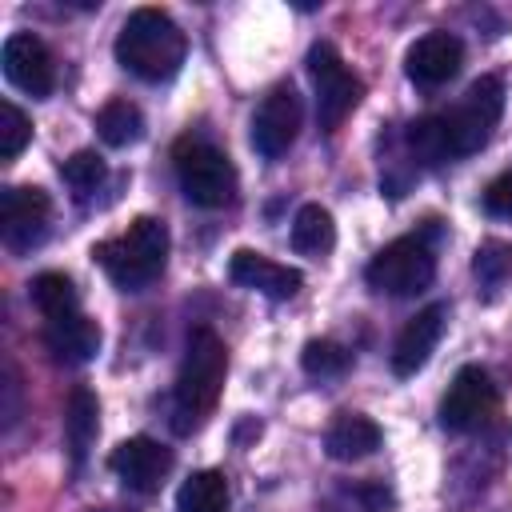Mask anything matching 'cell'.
I'll return each mask as SVG.
<instances>
[{
    "mask_svg": "<svg viewBox=\"0 0 512 512\" xmlns=\"http://www.w3.org/2000/svg\"><path fill=\"white\" fill-rule=\"evenodd\" d=\"M224 376H228V348H224V340L208 324H196L188 332L184 360H180L176 388H172V428L180 436L196 432L212 416V408L220 400V388H224Z\"/></svg>",
    "mask_w": 512,
    "mask_h": 512,
    "instance_id": "6da1fadb",
    "label": "cell"
},
{
    "mask_svg": "<svg viewBox=\"0 0 512 512\" xmlns=\"http://www.w3.org/2000/svg\"><path fill=\"white\" fill-rule=\"evenodd\" d=\"M184 56H188V36L160 8H136L124 20L120 36H116V60H120V68H128L132 76H140L148 84L172 80L180 72Z\"/></svg>",
    "mask_w": 512,
    "mask_h": 512,
    "instance_id": "7a4b0ae2",
    "label": "cell"
},
{
    "mask_svg": "<svg viewBox=\"0 0 512 512\" xmlns=\"http://www.w3.org/2000/svg\"><path fill=\"white\" fill-rule=\"evenodd\" d=\"M92 256H96V264L104 268V276L116 288L136 292V288L152 284L164 272V260H168V228L156 216H136L120 236L100 240L92 248Z\"/></svg>",
    "mask_w": 512,
    "mask_h": 512,
    "instance_id": "3957f363",
    "label": "cell"
},
{
    "mask_svg": "<svg viewBox=\"0 0 512 512\" xmlns=\"http://www.w3.org/2000/svg\"><path fill=\"white\" fill-rule=\"evenodd\" d=\"M504 112V84L500 76H480L468 84L464 100L440 116L444 140H448V156H472L492 140V128L500 124Z\"/></svg>",
    "mask_w": 512,
    "mask_h": 512,
    "instance_id": "277c9868",
    "label": "cell"
},
{
    "mask_svg": "<svg viewBox=\"0 0 512 512\" xmlns=\"http://www.w3.org/2000/svg\"><path fill=\"white\" fill-rule=\"evenodd\" d=\"M172 160L180 192L196 208H224L236 200V164L208 140H180Z\"/></svg>",
    "mask_w": 512,
    "mask_h": 512,
    "instance_id": "5b68a950",
    "label": "cell"
},
{
    "mask_svg": "<svg viewBox=\"0 0 512 512\" xmlns=\"http://www.w3.org/2000/svg\"><path fill=\"white\" fill-rule=\"evenodd\" d=\"M432 276H436V256L424 236H400L384 244L364 268L368 288L384 296H416L432 284Z\"/></svg>",
    "mask_w": 512,
    "mask_h": 512,
    "instance_id": "8992f818",
    "label": "cell"
},
{
    "mask_svg": "<svg viewBox=\"0 0 512 512\" xmlns=\"http://www.w3.org/2000/svg\"><path fill=\"white\" fill-rule=\"evenodd\" d=\"M308 76H312V88H316V120H320L324 132H336L344 124V116L360 104L364 84H360V76H352L344 68L340 52L328 40H316L308 48Z\"/></svg>",
    "mask_w": 512,
    "mask_h": 512,
    "instance_id": "52a82bcc",
    "label": "cell"
},
{
    "mask_svg": "<svg viewBox=\"0 0 512 512\" xmlns=\"http://www.w3.org/2000/svg\"><path fill=\"white\" fill-rule=\"evenodd\" d=\"M496 412V384L480 364H464L444 400H440V428L448 432H476L480 424H488V416Z\"/></svg>",
    "mask_w": 512,
    "mask_h": 512,
    "instance_id": "ba28073f",
    "label": "cell"
},
{
    "mask_svg": "<svg viewBox=\"0 0 512 512\" xmlns=\"http://www.w3.org/2000/svg\"><path fill=\"white\" fill-rule=\"evenodd\" d=\"M48 216H52V200L44 188L12 184L0 192V232H4L8 248L24 252V248L40 244L48 232Z\"/></svg>",
    "mask_w": 512,
    "mask_h": 512,
    "instance_id": "9c48e42d",
    "label": "cell"
},
{
    "mask_svg": "<svg viewBox=\"0 0 512 512\" xmlns=\"http://www.w3.org/2000/svg\"><path fill=\"white\" fill-rule=\"evenodd\" d=\"M300 116H304V108H300V96H296L288 84L272 88V92L260 100L256 116H252V148H256L264 160H276V156H284V152L296 144V132H300Z\"/></svg>",
    "mask_w": 512,
    "mask_h": 512,
    "instance_id": "30bf717a",
    "label": "cell"
},
{
    "mask_svg": "<svg viewBox=\"0 0 512 512\" xmlns=\"http://www.w3.org/2000/svg\"><path fill=\"white\" fill-rule=\"evenodd\" d=\"M0 60H4L8 84H16L20 92H28V96H36V100L52 96V88H56V64H52V52H48V44H44L40 36H32V32H12V36L4 40Z\"/></svg>",
    "mask_w": 512,
    "mask_h": 512,
    "instance_id": "8fae6325",
    "label": "cell"
},
{
    "mask_svg": "<svg viewBox=\"0 0 512 512\" xmlns=\"http://www.w3.org/2000/svg\"><path fill=\"white\" fill-rule=\"evenodd\" d=\"M108 468L132 492H156L164 484V476L172 472V452L160 440H152V436H132V440H120L112 448Z\"/></svg>",
    "mask_w": 512,
    "mask_h": 512,
    "instance_id": "7c38bea8",
    "label": "cell"
},
{
    "mask_svg": "<svg viewBox=\"0 0 512 512\" xmlns=\"http://www.w3.org/2000/svg\"><path fill=\"white\" fill-rule=\"evenodd\" d=\"M460 64H464V44L452 32H424L408 48V56H404V72H408V80L416 88H440V84H448L460 72Z\"/></svg>",
    "mask_w": 512,
    "mask_h": 512,
    "instance_id": "4fadbf2b",
    "label": "cell"
},
{
    "mask_svg": "<svg viewBox=\"0 0 512 512\" xmlns=\"http://www.w3.org/2000/svg\"><path fill=\"white\" fill-rule=\"evenodd\" d=\"M228 276H232V284L252 288L260 296H268V300H292L300 292V284H304V276L296 268H288V264H280V260H272L264 252H252V248H236L232 252Z\"/></svg>",
    "mask_w": 512,
    "mask_h": 512,
    "instance_id": "5bb4252c",
    "label": "cell"
},
{
    "mask_svg": "<svg viewBox=\"0 0 512 512\" xmlns=\"http://www.w3.org/2000/svg\"><path fill=\"white\" fill-rule=\"evenodd\" d=\"M444 320H448V308L444 304H428L400 328L396 348H392V372L396 376H416L428 364V356H432V348H436V340L444 332Z\"/></svg>",
    "mask_w": 512,
    "mask_h": 512,
    "instance_id": "9a60e30c",
    "label": "cell"
},
{
    "mask_svg": "<svg viewBox=\"0 0 512 512\" xmlns=\"http://www.w3.org/2000/svg\"><path fill=\"white\" fill-rule=\"evenodd\" d=\"M44 344L56 360L64 364H88L100 352V324L88 320L84 312H68L60 320H48L44 328Z\"/></svg>",
    "mask_w": 512,
    "mask_h": 512,
    "instance_id": "2e32d148",
    "label": "cell"
},
{
    "mask_svg": "<svg viewBox=\"0 0 512 512\" xmlns=\"http://www.w3.org/2000/svg\"><path fill=\"white\" fill-rule=\"evenodd\" d=\"M380 440V424L360 412H340L324 432V448L332 460H364L380 448Z\"/></svg>",
    "mask_w": 512,
    "mask_h": 512,
    "instance_id": "e0dca14e",
    "label": "cell"
},
{
    "mask_svg": "<svg viewBox=\"0 0 512 512\" xmlns=\"http://www.w3.org/2000/svg\"><path fill=\"white\" fill-rule=\"evenodd\" d=\"M96 428H100V400L92 388H72L68 396V408H64V436H68V448L76 456V464L88 456L92 440H96Z\"/></svg>",
    "mask_w": 512,
    "mask_h": 512,
    "instance_id": "ac0fdd59",
    "label": "cell"
},
{
    "mask_svg": "<svg viewBox=\"0 0 512 512\" xmlns=\"http://www.w3.org/2000/svg\"><path fill=\"white\" fill-rule=\"evenodd\" d=\"M228 508H232V492L224 472L216 468L192 472L176 492V512H228Z\"/></svg>",
    "mask_w": 512,
    "mask_h": 512,
    "instance_id": "d6986e66",
    "label": "cell"
},
{
    "mask_svg": "<svg viewBox=\"0 0 512 512\" xmlns=\"http://www.w3.org/2000/svg\"><path fill=\"white\" fill-rule=\"evenodd\" d=\"M332 244H336L332 212L320 204H304L292 220V248L304 256H324V252H332Z\"/></svg>",
    "mask_w": 512,
    "mask_h": 512,
    "instance_id": "ffe728a7",
    "label": "cell"
},
{
    "mask_svg": "<svg viewBox=\"0 0 512 512\" xmlns=\"http://www.w3.org/2000/svg\"><path fill=\"white\" fill-rule=\"evenodd\" d=\"M96 132L108 148H128L144 136V116L132 100H108L100 112H96Z\"/></svg>",
    "mask_w": 512,
    "mask_h": 512,
    "instance_id": "44dd1931",
    "label": "cell"
},
{
    "mask_svg": "<svg viewBox=\"0 0 512 512\" xmlns=\"http://www.w3.org/2000/svg\"><path fill=\"white\" fill-rule=\"evenodd\" d=\"M28 296H32V304H36L48 320L68 316V312H76V304H80V292H76L72 276H64V272H40V276L28 284Z\"/></svg>",
    "mask_w": 512,
    "mask_h": 512,
    "instance_id": "7402d4cb",
    "label": "cell"
},
{
    "mask_svg": "<svg viewBox=\"0 0 512 512\" xmlns=\"http://www.w3.org/2000/svg\"><path fill=\"white\" fill-rule=\"evenodd\" d=\"M60 176H64V184L72 188V196L76 200H88L100 184H104V176H108V164H104V156L100 152H72L64 164H60Z\"/></svg>",
    "mask_w": 512,
    "mask_h": 512,
    "instance_id": "603a6c76",
    "label": "cell"
},
{
    "mask_svg": "<svg viewBox=\"0 0 512 512\" xmlns=\"http://www.w3.org/2000/svg\"><path fill=\"white\" fill-rule=\"evenodd\" d=\"M348 364H352V352L336 340H308L300 352V368L316 380H336L348 372Z\"/></svg>",
    "mask_w": 512,
    "mask_h": 512,
    "instance_id": "cb8c5ba5",
    "label": "cell"
},
{
    "mask_svg": "<svg viewBox=\"0 0 512 512\" xmlns=\"http://www.w3.org/2000/svg\"><path fill=\"white\" fill-rule=\"evenodd\" d=\"M472 272H476V280L488 284V288L504 284V280L512 276V244H508V240H484V244L476 248V256H472Z\"/></svg>",
    "mask_w": 512,
    "mask_h": 512,
    "instance_id": "d4e9b609",
    "label": "cell"
},
{
    "mask_svg": "<svg viewBox=\"0 0 512 512\" xmlns=\"http://www.w3.org/2000/svg\"><path fill=\"white\" fill-rule=\"evenodd\" d=\"M408 148L416 160L424 164H440L448 160V140H444V128H440V116H424L408 128Z\"/></svg>",
    "mask_w": 512,
    "mask_h": 512,
    "instance_id": "484cf974",
    "label": "cell"
},
{
    "mask_svg": "<svg viewBox=\"0 0 512 512\" xmlns=\"http://www.w3.org/2000/svg\"><path fill=\"white\" fill-rule=\"evenodd\" d=\"M28 140H32L28 116H24L12 100H4V104H0V160H16Z\"/></svg>",
    "mask_w": 512,
    "mask_h": 512,
    "instance_id": "4316f807",
    "label": "cell"
},
{
    "mask_svg": "<svg viewBox=\"0 0 512 512\" xmlns=\"http://www.w3.org/2000/svg\"><path fill=\"white\" fill-rule=\"evenodd\" d=\"M484 212H488V216H504V220H512V168L500 172V176L484 188Z\"/></svg>",
    "mask_w": 512,
    "mask_h": 512,
    "instance_id": "83f0119b",
    "label": "cell"
},
{
    "mask_svg": "<svg viewBox=\"0 0 512 512\" xmlns=\"http://www.w3.org/2000/svg\"><path fill=\"white\" fill-rule=\"evenodd\" d=\"M356 496L368 504V512H384V508L392 504V496H388L384 488H356Z\"/></svg>",
    "mask_w": 512,
    "mask_h": 512,
    "instance_id": "f1b7e54d",
    "label": "cell"
},
{
    "mask_svg": "<svg viewBox=\"0 0 512 512\" xmlns=\"http://www.w3.org/2000/svg\"><path fill=\"white\" fill-rule=\"evenodd\" d=\"M108 512H120V508H108Z\"/></svg>",
    "mask_w": 512,
    "mask_h": 512,
    "instance_id": "f546056e",
    "label": "cell"
}]
</instances>
